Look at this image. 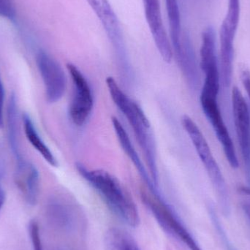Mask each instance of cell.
I'll list each match as a JSON object with an SVG mask.
<instances>
[{
  "label": "cell",
  "instance_id": "cell-1",
  "mask_svg": "<svg viewBox=\"0 0 250 250\" xmlns=\"http://www.w3.org/2000/svg\"><path fill=\"white\" fill-rule=\"evenodd\" d=\"M106 84L111 99L132 127L138 145L144 153L150 176L153 182L158 186L157 149L154 134L148 118L141 107L123 92L114 78H107Z\"/></svg>",
  "mask_w": 250,
  "mask_h": 250
},
{
  "label": "cell",
  "instance_id": "cell-2",
  "mask_svg": "<svg viewBox=\"0 0 250 250\" xmlns=\"http://www.w3.org/2000/svg\"><path fill=\"white\" fill-rule=\"evenodd\" d=\"M76 167L79 174L98 192L119 218L131 227L138 226V208L117 178L105 170L89 169L81 163H77Z\"/></svg>",
  "mask_w": 250,
  "mask_h": 250
},
{
  "label": "cell",
  "instance_id": "cell-3",
  "mask_svg": "<svg viewBox=\"0 0 250 250\" xmlns=\"http://www.w3.org/2000/svg\"><path fill=\"white\" fill-rule=\"evenodd\" d=\"M182 123L211 180L223 215L229 217L231 211L229 189L220 166L211 152V148L199 126L190 117L183 116Z\"/></svg>",
  "mask_w": 250,
  "mask_h": 250
},
{
  "label": "cell",
  "instance_id": "cell-4",
  "mask_svg": "<svg viewBox=\"0 0 250 250\" xmlns=\"http://www.w3.org/2000/svg\"><path fill=\"white\" fill-rule=\"evenodd\" d=\"M141 196L143 202L149 208L159 224L167 233L185 244L189 250H202L163 198H158L151 192L148 194L145 192H142Z\"/></svg>",
  "mask_w": 250,
  "mask_h": 250
},
{
  "label": "cell",
  "instance_id": "cell-5",
  "mask_svg": "<svg viewBox=\"0 0 250 250\" xmlns=\"http://www.w3.org/2000/svg\"><path fill=\"white\" fill-rule=\"evenodd\" d=\"M200 54V66L204 74L201 95L218 97L221 89L220 63L217 54L215 30L212 26H208L203 32Z\"/></svg>",
  "mask_w": 250,
  "mask_h": 250
},
{
  "label": "cell",
  "instance_id": "cell-6",
  "mask_svg": "<svg viewBox=\"0 0 250 250\" xmlns=\"http://www.w3.org/2000/svg\"><path fill=\"white\" fill-rule=\"evenodd\" d=\"M67 67L73 86L69 117L76 126H83L89 120L93 110V94L87 79L82 71L72 63H68Z\"/></svg>",
  "mask_w": 250,
  "mask_h": 250
},
{
  "label": "cell",
  "instance_id": "cell-7",
  "mask_svg": "<svg viewBox=\"0 0 250 250\" xmlns=\"http://www.w3.org/2000/svg\"><path fill=\"white\" fill-rule=\"evenodd\" d=\"M231 104L235 132L240 147L247 183L250 189V110L237 86L232 89Z\"/></svg>",
  "mask_w": 250,
  "mask_h": 250
},
{
  "label": "cell",
  "instance_id": "cell-8",
  "mask_svg": "<svg viewBox=\"0 0 250 250\" xmlns=\"http://www.w3.org/2000/svg\"><path fill=\"white\" fill-rule=\"evenodd\" d=\"M240 18L226 14L220 30V72L221 87L225 95L230 89L233 77L234 40Z\"/></svg>",
  "mask_w": 250,
  "mask_h": 250
},
{
  "label": "cell",
  "instance_id": "cell-9",
  "mask_svg": "<svg viewBox=\"0 0 250 250\" xmlns=\"http://www.w3.org/2000/svg\"><path fill=\"white\" fill-rule=\"evenodd\" d=\"M200 101L204 115L212 126L214 133L223 147L226 160L232 168H238L239 160L234 144L223 119L218 104V98L201 95Z\"/></svg>",
  "mask_w": 250,
  "mask_h": 250
},
{
  "label": "cell",
  "instance_id": "cell-10",
  "mask_svg": "<svg viewBox=\"0 0 250 250\" xmlns=\"http://www.w3.org/2000/svg\"><path fill=\"white\" fill-rule=\"evenodd\" d=\"M101 21L105 33L115 50L117 58L123 67L129 64L124 36L120 21L108 0H86Z\"/></svg>",
  "mask_w": 250,
  "mask_h": 250
},
{
  "label": "cell",
  "instance_id": "cell-11",
  "mask_svg": "<svg viewBox=\"0 0 250 250\" xmlns=\"http://www.w3.org/2000/svg\"><path fill=\"white\" fill-rule=\"evenodd\" d=\"M36 62L45 86L47 101L51 104L58 102L64 95L67 84L62 67L45 51L38 53Z\"/></svg>",
  "mask_w": 250,
  "mask_h": 250
},
{
  "label": "cell",
  "instance_id": "cell-12",
  "mask_svg": "<svg viewBox=\"0 0 250 250\" xmlns=\"http://www.w3.org/2000/svg\"><path fill=\"white\" fill-rule=\"evenodd\" d=\"M147 23L156 46L166 62L170 63L173 52L162 19L160 0H143Z\"/></svg>",
  "mask_w": 250,
  "mask_h": 250
},
{
  "label": "cell",
  "instance_id": "cell-13",
  "mask_svg": "<svg viewBox=\"0 0 250 250\" xmlns=\"http://www.w3.org/2000/svg\"><path fill=\"white\" fill-rule=\"evenodd\" d=\"M111 122H112L113 126H114L120 146H121L126 155L129 157V160L132 162V164L136 167L137 170H138V173L142 178L143 180L149 188L150 192L155 196L162 198L161 195L159 192L158 186L155 185V183L153 182L151 176L148 174V172L147 171L145 166L143 164L142 160L140 158L139 155L137 153L135 146L132 144L129 135L125 130L124 126L120 123V120L116 117H112Z\"/></svg>",
  "mask_w": 250,
  "mask_h": 250
},
{
  "label": "cell",
  "instance_id": "cell-14",
  "mask_svg": "<svg viewBox=\"0 0 250 250\" xmlns=\"http://www.w3.org/2000/svg\"><path fill=\"white\" fill-rule=\"evenodd\" d=\"M15 182L26 202L35 205L40 192V175L37 167L23 160L18 162Z\"/></svg>",
  "mask_w": 250,
  "mask_h": 250
},
{
  "label": "cell",
  "instance_id": "cell-15",
  "mask_svg": "<svg viewBox=\"0 0 250 250\" xmlns=\"http://www.w3.org/2000/svg\"><path fill=\"white\" fill-rule=\"evenodd\" d=\"M22 120H23L25 135L28 141L48 164L51 165L53 167H57L58 166L57 159L55 158L50 148L45 145L42 138L40 137L30 117L28 114H24L22 117Z\"/></svg>",
  "mask_w": 250,
  "mask_h": 250
},
{
  "label": "cell",
  "instance_id": "cell-16",
  "mask_svg": "<svg viewBox=\"0 0 250 250\" xmlns=\"http://www.w3.org/2000/svg\"><path fill=\"white\" fill-rule=\"evenodd\" d=\"M170 27L171 45L175 57H177L182 48V29H181L180 11L177 0H166Z\"/></svg>",
  "mask_w": 250,
  "mask_h": 250
},
{
  "label": "cell",
  "instance_id": "cell-17",
  "mask_svg": "<svg viewBox=\"0 0 250 250\" xmlns=\"http://www.w3.org/2000/svg\"><path fill=\"white\" fill-rule=\"evenodd\" d=\"M7 135L9 144L16 161L23 160L19 151V138H18V110L16 97L14 93L11 94L9 100L7 111Z\"/></svg>",
  "mask_w": 250,
  "mask_h": 250
},
{
  "label": "cell",
  "instance_id": "cell-18",
  "mask_svg": "<svg viewBox=\"0 0 250 250\" xmlns=\"http://www.w3.org/2000/svg\"><path fill=\"white\" fill-rule=\"evenodd\" d=\"M104 245L105 250H141L127 232L117 228L108 229Z\"/></svg>",
  "mask_w": 250,
  "mask_h": 250
},
{
  "label": "cell",
  "instance_id": "cell-19",
  "mask_svg": "<svg viewBox=\"0 0 250 250\" xmlns=\"http://www.w3.org/2000/svg\"><path fill=\"white\" fill-rule=\"evenodd\" d=\"M208 211H209L210 217H211V221H212L213 225L215 228L216 230L218 233L219 236L221 239L223 243L224 244L225 248L226 250H238L235 248L234 245H232L231 242L229 240L228 237L227 233L223 228V225L221 224L220 219L216 213L215 209L212 206H209L208 207Z\"/></svg>",
  "mask_w": 250,
  "mask_h": 250
},
{
  "label": "cell",
  "instance_id": "cell-20",
  "mask_svg": "<svg viewBox=\"0 0 250 250\" xmlns=\"http://www.w3.org/2000/svg\"><path fill=\"white\" fill-rule=\"evenodd\" d=\"M29 234L32 240L33 250H42V242L40 236L39 226L35 220H32L29 223Z\"/></svg>",
  "mask_w": 250,
  "mask_h": 250
},
{
  "label": "cell",
  "instance_id": "cell-21",
  "mask_svg": "<svg viewBox=\"0 0 250 250\" xmlns=\"http://www.w3.org/2000/svg\"><path fill=\"white\" fill-rule=\"evenodd\" d=\"M15 15L12 0H0V16L11 19L15 17Z\"/></svg>",
  "mask_w": 250,
  "mask_h": 250
},
{
  "label": "cell",
  "instance_id": "cell-22",
  "mask_svg": "<svg viewBox=\"0 0 250 250\" xmlns=\"http://www.w3.org/2000/svg\"><path fill=\"white\" fill-rule=\"evenodd\" d=\"M241 80H242V84H243L247 95H248L250 105V72L249 70H244L242 72V73H241Z\"/></svg>",
  "mask_w": 250,
  "mask_h": 250
},
{
  "label": "cell",
  "instance_id": "cell-23",
  "mask_svg": "<svg viewBox=\"0 0 250 250\" xmlns=\"http://www.w3.org/2000/svg\"><path fill=\"white\" fill-rule=\"evenodd\" d=\"M4 88L1 82L0 77V128L4 126V115H3V110H4Z\"/></svg>",
  "mask_w": 250,
  "mask_h": 250
},
{
  "label": "cell",
  "instance_id": "cell-24",
  "mask_svg": "<svg viewBox=\"0 0 250 250\" xmlns=\"http://www.w3.org/2000/svg\"><path fill=\"white\" fill-rule=\"evenodd\" d=\"M1 166V164H0ZM3 177V169L1 166H0V211L4 206V201H5V192H4V189L1 186V180Z\"/></svg>",
  "mask_w": 250,
  "mask_h": 250
},
{
  "label": "cell",
  "instance_id": "cell-25",
  "mask_svg": "<svg viewBox=\"0 0 250 250\" xmlns=\"http://www.w3.org/2000/svg\"><path fill=\"white\" fill-rule=\"evenodd\" d=\"M242 208H243L245 217H246L247 220H248L250 226V201L244 203L242 204Z\"/></svg>",
  "mask_w": 250,
  "mask_h": 250
}]
</instances>
